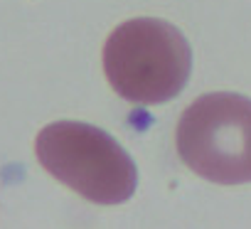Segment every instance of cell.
I'll return each instance as SVG.
<instances>
[{
  "instance_id": "cell-1",
  "label": "cell",
  "mask_w": 251,
  "mask_h": 229,
  "mask_svg": "<svg viewBox=\"0 0 251 229\" xmlns=\"http://www.w3.org/2000/svg\"><path fill=\"white\" fill-rule=\"evenodd\" d=\"M192 69V52L177 27L155 18L118 25L103 45V72L118 96L153 106L177 96Z\"/></svg>"
},
{
  "instance_id": "cell-3",
  "label": "cell",
  "mask_w": 251,
  "mask_h": 229,
  "mask_svg": "<svg viewBox=\"0 0 251 229\" xmlns=\"http://www.w3.org/2000/svg\"><path fill=\"white\" fill-rule=\"evenodd\" d=\"M180 160L217 185L251 182V101L239 94H204L180 116Z\"/></svg>"
},
{
  "instance_id": "cell-2",
  "label": "cell",
  "mask_w": 251,
  "mask_h": 229,
  "mask_svg": "<svg viewBox=\"0 0 251 229\" xmlns=\"http://www.w3.org/2000/svg\"><path fill=\"white\" fill-rule=\"evenodd\" d=\"M40 165L69 190L96 204H121L131 200L138 182L133 158L106 131L57 121L40 131L35 141Z\"/></svg>"
}]
</instances>
